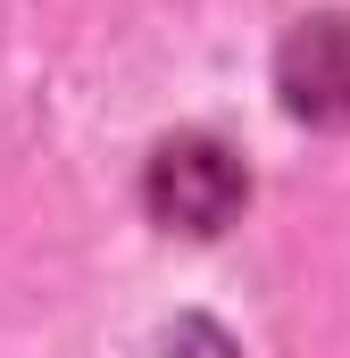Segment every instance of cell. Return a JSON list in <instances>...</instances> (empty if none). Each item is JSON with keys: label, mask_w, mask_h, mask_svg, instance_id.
<instances>
[{"label": "cell", "mask_w": 350, "mask_h": 358, "mask_svg": "<svg viewBox=\"0 0 350 358\" xmlns=\"http://www.w3.org/2000/svg\"><path fill=\"white\" fill-rule=\"evenodd\" d=\"M242 167L217 150V142H200V134H183L159 150V167H150V200H159V217L183 225V234H217L234 208H242Z\"/></svg>", "instance_id": "cell-1"}]
</instances>
